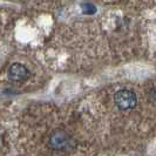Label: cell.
Here are the masks:
<instances>
[{
  "label": "cell",
  "mask_w": 156,
  "mask_h": 156,
  "mask_svg": "<svg viewBox=\"0 0 156 156\" xmlns=\"http://www.w3.org/2000/svg\"><path fill=\"white\" fill-rule=\"evenodd\" d=\"M114 102L116 107L121 110L134 109L137 105V98L133 90L121 89L114 94Z\"/></svg>",
  "instance_id": "obj_1"
},
{
  "label": "cell",
  "mask_w": 156,
  "mask_h": 156,
  "mask_svg": "<svg viewBox=\"0 0 156 156\" xmlns=\"http://www.w3.org/2000/svg\"><path fill=\"white\" fill-rule=\"evenodd\" d=\"M48 146L54 150H65L70 148L72 137L62 129H56L51 134L48 139Z\"/></svg>",
  "instance_id": "obj_2"
},
{
  "label": "cell",
  "mask_w": 156,
  "mask_h": 156,
  "mask_svg": "<svg viewBox=\"0 0 156 156\" xmlns=\"http://www.w3.org/2000/svg\"><path fill=\"white\" fill-rule=\"evenodd\" d=\"M7 75L12 81L21 82V81H25V80L28 79L30 70L27 69V67H25L21 63H13L8 68Z\"/></svg>",
  "instance_id": "obj_3"
},
{
  "label": "cell",
  "mask_w": 156,
  "mask_h": 156,
  "mask_svg": "<svg viewBox=\"0 0 156 156\" xmlns=\"http://www.w3.org/2000/svg\"><path fill=\"white\" fill-rule=\"evenodd\" d=\"M81 8L85 14H94L96 12V7L94 6L93 4H89V2H85L81 5Z\"/></svg>",
  "instance_id": "obj_4"
}]
</instances>
